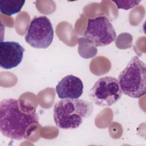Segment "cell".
Wrapping results in <instances>:
<instances>
[{
  "label": "cell",
  "mask_w": 146,
  "mask_h": 146,
  "mask_svg": "<svg viewBox=\"0 0 146 146\" xmlns=\"http://www.w3.org/2000/svg\"><path fill=\"white\" fill-rule=\"evenodd\" d=\"M93 104L84 99H64L54 107L53 117L56 126L64 129L78 128L84 120L91 115Z\"/></svg>",
  "instance_id": "2"
},
{
  "label": "cell",
  "mask_w": 146,
  "mask_h": 146,
  "mask_svg": "<svg viewBox=\"0 0 146 146\" xmlns=\"http://www.w3.org/2000/svg\"><path fill=\"white\" fill-rule=\"evenodd\" d=\"M25 3L23 0H1L0 11L8 16L15 14L20 12Z\"/></svg>",
  "instance_id": "9"
},
{
  "label": "cell",
  "mask_w": 146,
  "mask_h": 146,
  "mask_svg": "<svg viewBox=\"0 0 146 146\" xmlns=\"http://www.w3.org/2000/svg\"><path fill=\"white\" fill-rule=\"evenodd\" d=\"M116 4L117 7L119 9H122L124 10H129L131 8L137 6L140 1H112Z\"/></svg>",
  "instance_id": "10"
},
{
  "label": "cell",
  "mask_w": 146,
  "mask_h": 146,
  "mask_svg": "<svg viewBox=\"0 0 146 146\" xmlns=\"http://www.w3.org/2000/svg\"><path fill=\"white\" fill-rule=\"evenodd\" d=\"M38 123L39 116L35 110L23 112L20 109L19 100L9 98L1 102L0 131L5 137L23 140L26 137L27 128Z\"/></svg>",
  "instance_id": "1"
},
{
  "label": "cell",
  "mask_w": 146,
  "mask_h": 146,
  "mask_svg": "<svg viewBox=\"0 0 146 146\" xmlns=\"http://www.w3.org/2000/svg\"><path fill=\"white\" fill-rule=\"evenodd\" d=\"M83 36L90 45L103 47L115 40L116 33L107 17L99 16L88 19Z\"/></svg>",
  "instance_id": "4"
},
{
  "label": "cell",
  "mask_w": 146,
  "mask_h": 146,
  "mask_svg": "<svg viewBox=\"0 0 146 146\" xmlns=\"http://www.w3.org/2000/svg\"><path fill=\"white\" fill-rule=\"evenodd\" d=\"M59 98L79 99L83 92V84L82 80L72 75L63 78L55 87Z\"/></svg>",
  "instance_id": "8"
},
{
  "label": "cell",
  "mask_w": 146,
  "mask_h": 146,
  "mask_svg": "<svg viewBox=\"0 0 146 146\" xmlns=\"http://www.w3.org/2000/svg\"><path fill=\"white\" fill-rule=\"evenodd\" d=\"M118 82L124 94L139 98L146 93V66L138 56H133L120 73Z\"/></svg>",
  "instance_id": "3"
},
{
  "label": "cell",
  "mask_w": 146,
  "mask_h": 146,
  "mask_svg": "<svg viewBox=\"0 0 146 146\" xmlns=\"http://www.w3.org/2000/svg\"><path fill=\"white\" fill-rule=\"evenodd\" d=\"M25 48L14 41L0 42V66L6 70L17 67L22 62Z\"/></svg>",
  "instance_id": "7"
},
{
  "label": "cell",
  "mask_w": 146,
  "mask_h": 146,
  "mask_svg": "<svg viewBox=\"0 0 146 146\" xmlns=\"http://www.w3.org/2000/svg\"><path fill=\"white\" fill-rule=\"evenodd\" d=\"M122 95L118 80L112 76L99 78L91 88L89 97L98 106L108 107L116 103Z\"/></svg>",
  "instance_id": "5"
},
{
  "label": "cell",
  "mask_w": 146,
  "mask_h": 146,
  "mask_svg": "<svg viewBox=\"0 0 146 146\" xmlns=\"http://www.w3.org/2000/svg\"><path fill=\"white\" fill-rule=\"evenodd\" d=\"M54 35V29L50 19L46 16H40L31 21L25 39L34 48H46L52 43Z\"/></svg>",
  "instance_id": "6"
}]
</instances>
